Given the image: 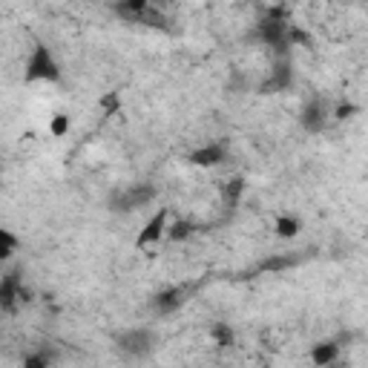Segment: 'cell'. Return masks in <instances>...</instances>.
Here are the masks:
<instances>
[{
	"label": "cell",
	"mask_w": 368,
	"mask_h": 368,
	"mask_svg": "<svg viewBox=\"0 0 368 368\" xmlns=\"http://www.w3.org/2000/svg\"><path fill=\"white\" fill-rule=\"evenodd\" d=\"M58 78H60V70H58V64H55L52 52H49L44 44H38V46L32 49L29 64H26V81L32 84V81H58Z\"/></svg>",
	"instance_id": "obj_1"
},
{
	"label": "cell",
	"mask_w": 368,
	"mask_h": 368,
	"mask_svg": "<svg viewBox=\"0 0 368 368\" xmlns=\"http://www.w3.org/2000/svg\"><path fill=\"white\" fill-rule=\"evenodd\" d=\"M118 351L127 357H147L152 351V336L144 328H133L118 336Z\"/></svg>",
	"instance_id": "obj_2"
},
{
	"label": "cell",
	"mask_w": 368,
	"mask_h": 368,
	"mask_svg": "<svg viewBox=\"0 0 368 368\" xmlns=\"http://www.w3.org/2000/svg\"><path fill=\"white\" fill-rule=\"evenodd\" d=\"M18 299H26V291L20 285V276L18 273H6L4 280H0V308L12 311Z\"/></svg>",
	"instance_id": "obj_3"
},
{
	"label": "cell",
	"mask_w": 368,
	"mask_h": 368,
	"mask_svg": "<svg viewBox=\"0 0 368 368\" xmlns=\"http://www.w3.org/2000/svg\"><path fill=\"white\" fill-rule=\"evenodd\" d=\"M164 228H167V210L162 207L159 213H152V219L144 225V230L138 233L136 244H138V248H147V244L159 242V239H162V233H164Z\"/></svg>",
	"instance_id": "obj_4"
},
{
	"label": "cell",
	"mask_w": 368,
	"mask_h": 368,
	"mask_svg": "<svg viewBox=\"0 0 368 368\" xmlns=\"http://www.w3.org/2000/svg\"><path fill=\"white\" fill-rule=\"evenodd\" d=\"M259 38L270 46H288V23H282V20L259 23Z\"/></svg>",
	"instance_id": "obj_5"
},
{
	"label": "cell",
	"mask_w": 368,
	"mask_h": 368,
	"mask_svg": "<svg viewBox=\"0 0 368 368\" xmlns=\"http://www.w3.org/2000/svg\"><path fill=\"white\" fill-rule=\"evenodd\" d=\"M190 162H193L196 167H216V164L225 162V147H219V144H207V147L190 152Z\"/></svg>",
	"instance_id": "obj_6"
},
{
	"label": "cell",
	"mask_w": 368,
	"mask_h": 368,
	"mask_svg": "<svg viewBox=\"0 0 368 368\" xmlns=\"http://www.w3.org/2000/svg\"><path fill=\"white\" fill-rule=\"evenodd\" d=\"M302 127L308 133H320L325 127V110H322L320 101H311L308 107L302 110Z\"/></svg>",
	"instance_id": "obj_7"
},
{
	"label": "cell",
	"mask_w": 368,
	"mask_h": 368,
	"mask_svg": "<svg viewBox=\"0 0 368 368\" xmlns=\"http://www.w3.org/2000/svg\"><path fill=\"white\" fill-rule=\"evenodd\" d=\"M152 193H156V190L147 188V184H144V188H133V190H127L124 196L118 199V210H133V207H141V204H147V202L152 199Z\"/></svg>",
	"instance_id": "obj_8"
},
{
	"label": "cell",
	"mask_w": 368,
	"mask_h": 368,
	"mask_svg": "<svg viewBox=\"0 0 368 368\" xmlns=\"http://www.w3.org/2000/svg\"><path fill=\"white\" fill-rule=\"evenodd\" d=\"M336 357H340V346H336V343H320V346H314V351H311V362H314L317 368L331 365Z\"/></svg>",
	"instance_id": "obj_9"
},
{
	"label": "cell",
	"mask_w": 368,
	"mask_h": 368,
	"mask_svg": "<svg viewBox=\"0 0 368 368\" xmlns=\"http://www.w3.org/2000/svg\"><path fill=\"white\" fill-rule=\"evenodd\" d=\"M156 308L162 311V314H167V311H176L178 305H181V291L178 288H170V291H162L159 296H156Z\"/></svg>",
	"instance_id": "obj_10"
},
{
	"label": "cell",
	"mask_w": 368,
	"mask_h": 368,
	"mask_svg": "<svg viewBox=\"0 0 368 368\" xmlns=\"http://www.w3.org/2000/svg\"><path fill=\"white\" fill-rule=\"evenodd\" d=\"M299 219H294V216H280L276 219V233H280L282 239H291V236H296L299 233Z\"/></svg>",
	"instance_id": "obj_11"
},
{
	"label": "cell",
	"mask_w": 368,
	"mask_h": 368,
	"mask_svg": "<svg viewBox=\"0 0 368 368\" xmlns=\"http://www.w3.org/2000/svg\"><path fill=\"white\" fill-rule=\"evenodd\" d=\"M147 9H150V6L144 4V0H127V4H118V6H115V12L130 15V18H141Z\"/></svg>",
	"instance_id": "obj_12"
},
{
	"label": "cell",
	"mask_w": 368,
	"mask_h": 368,
	"mask_svg": "<svg viewBox=\"0 0 368 368\" xmlns=\"http://www.w3.org/2000/svg\"><path fill=\"white\" fill-rule=\"evenodd\" d=\"M213 340H216L219 346H230L233 343V331H230V325H225V322H219V325H213Z\"/></svg>",
	"instance_id": "obj_13"
},
{
	"label": "cell",
	"mask_w": 368,
	"mask_h": 368,
	"mask_svg": "<svg viewBox=\"0 0 368 368\" xmlns=\"http://www.w3.org/2000/svg\"><path fill=\"white\" fill-rule=\"evenodd\" d=\"M273 84L280 86V89H285V86L291 84V67H288V64H280V67H276V72H273Z\"/></svg>",
	"instance_id": "obj_14"
},
{
	"label": "cell",
	"mask_w": 368,
	"mask_h": 368,
	"mask_svg": "<svg viewBox=\"0 0 368 368\" xmlns=\"http://www.w3.org/2000/svg\"><path fill=\"white\" fill-rule=\"evenodd\" d=\"M49 130H52V136H64L67 130H70V115H55L52 118V124H49Z\"/></svg>",
	"instance_id": "obj_15"
},
{
	"label": "cell",
	"mask_w": 368,
	"mask_h": 368,
	"mask_svg": "<svg viewBox=\"0 0 368 368\" xmlns=\"http://www.w3.org/2000/svg\"><path fill=\"white\" fill-rule=\"evenodd\" d=\"M101 107L107 115H115V110L121 107V98H118V92H107V96L101 98Z\"/></svg>",
	"instance_id": "obj_16"
},
{
	"label": "cell",
	"mask_w": 368,
	"mask_h": 368,
	"mask_svg": "<svg viewBox=\"0 0 368 368\" xmlns=\"http://www.w3.org/2000/svg\"><path fill=\"white\" fill-rule=\"evenodd\" d=\"M294 265V259H285V256H273V259H268L265 265H262V270H285V268H291Z\"/></svg>",
	"instance_id": "obj_17"
},
{
	"label": "cell",
	"mask_w": 368,
	"mask_h": 368,
	"mask_svg": "<svg viewBox=\"0 0 368 368\" xmlns=\"http://www.w3.org/2000/svg\"><path fill=\"white\" fill-rule=\"evenodd\" d=\"M242 190H244V181H242V178H233V181L228 184V188H225V196H228L230 202H236Z\"/></svg>",
	"instance_id": "obj_18"
},
{
	"label": "cell",
	"mask_w": 368,
	"mask_h": 368,
	"mask_svg": "<svg viewBox=\"0 0 368 368\" xmlns=\"http://www.w3.org/2000/svg\"><path fill=\"white\" fill-rule=\"evenodd\" d=\"M190 236V225L188 222H176L170 230V239H188Z\"/></svg>",
	"instance_id": "obj_19"
},
{
	"label": "cell",
	"mask_w": 368,
	"mask_h": 368,
	"mask_svg": "<svg viewBox=\"0 0 368 368\" xmlns=\"http://www.w3.org/2000/svg\"><path fill=\"white\" fill-rule=\"evenodd\" d=\"M23 368H46V360L38 357V354H32V357H26V360H23Z\"/></svg>",
	"instance_id": "obj_20"
},
{
	"label": "cell",
	"mask_w": 368,
	"mask_h": 368,
	"mask_svg": "<svg viewBox=\"0 0 368 368\" xmlns=\"http://www.w3.org/2000/svg\"><path fill=\"white\" fill-rule=\"evenodd\" d=\"M0 244H6V248H12L15 251V244H18V239L9 233V230H4V228H0Z\"/></svg>",
	"instance_id": "obj_21"
},
{
	"label": "cell",
	"mask_w": 368,
	"mask_h": 368,
	"mask_svg": "<svg viewBox=\"0 0 368 368\" xmlns=\"http://www.w3.org/2000/svg\"><path fill=\"white\" fill-rule=\"evenodd\" d=\"M354 110H357L354 104H340V107H336V118H351Z\"/></svg>",
	"instance_id": "obj_22"
},
{
	"label": "cell",
	"mask_w": 368,
	"mask_h": 368,
	"mask_svg": "<svg viewBox=\"0 0 368 368\" xmlns=\"http://www.w3.org/2000/svg\"><path fill=\"white\" fill-rule=\"evenodd\" d=\"M9 256H12V248H6V244H0V262L9 259Z\"/></svg>",
	"instance_id": "obj_23"
}]
</instances>
